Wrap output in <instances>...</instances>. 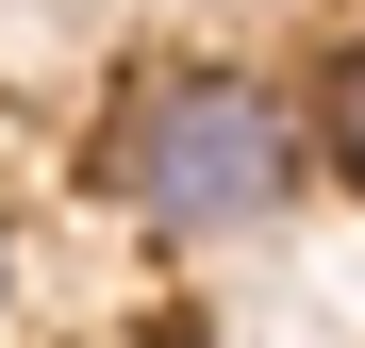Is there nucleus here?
<instances>
[{
  "instance_id": "nucleus-4",
  "label": "nucleus",
  "mask_w": 365,
  "mask_h": 348,
  "mask_svg": "<svg viewBox=\"0 0 365 348\" xmlns=\"http://www.w3.org/2000/svg\"><path fill=\"white\" fill-rule=\"evenodd\" d=\"M150 348H200V332H150Z\"/></svg>"
},
{
  "instance_id": "nucleus-1",
  "label": "nucleus",
  "mask_w": 365,
  "mask_h": 348,
  "mask_svg": "<svg viewBox=\"0 0 365 348\" xmlns=\"http://www.w3.org/2000/svg\"><path fill=\"white\" fill-rule=\"evenodd\" d=\"M299 166H316V116L299 83L232 67V50H182V67H133L100 100V199L150 232V249H232V232H266L299 199Z\"/></svg>"
},
{
  "instance_id": "nucleus-3",
  "label": "nucleus",
  "mask_w": 365,
  "mask_h": 348,
  "mask_svg": "<svg viewBox=\"0 0 365 348\" xmlns=\"http://www.w3.org/2000/svg\"><path fill=\"white\" fill-rule=\"evenodd\" d=\"M0 299H17V232H0Z\"/></svg>"
},
{
  "instance_id": "nucleus-2",
  "label": "nucleus",
  "mask_w": 365,
  "mask_h": 348,
  "mask_svg": "<svg viewBox=\"0 0 365 348\" xmlns=\"http://www.w3.org/2000/svg\"><path fill=\"white\" fill-rule=\"evenodd\" d=\"M299 116H316V166H332V183H365V33L316 50V100H299Z\"/></svg>"
}]
</instances>
